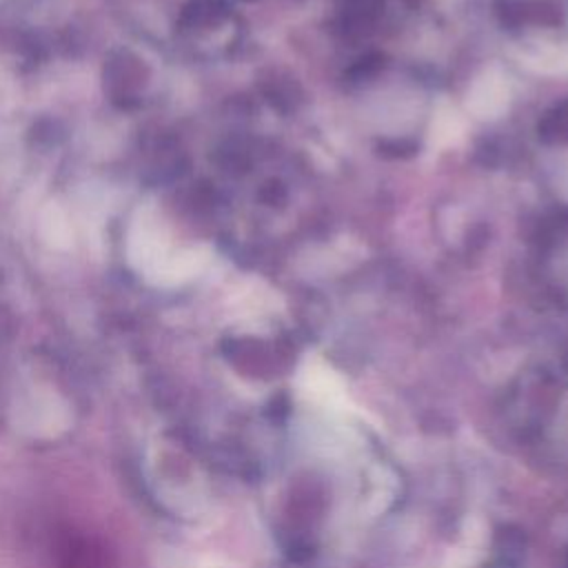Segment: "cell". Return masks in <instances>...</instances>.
<instances>
[{"label": "cell", "mask_w": 568, "mask_h": 568, "mask_svg": "<svg viewBox=\"0 0 568 568\" xmlns=\"http://www.w3.org/2000/svg\"><path fill=\"white\" fill-rule=\"evenodd\" d=\"M384 149V153H390V155H395V158H402V155H410V153H415V144L413 142H393L390 146L388 144H384L382 146Z\"/></svg>", "instance_id": "3"}, {"label": "cell", "mask_w": 568, "mask_h": 568, "mask_svg": "<svg viewBox=\"0 0 568 568\" xmlns=\"http://www.w3.org/2000/svg\"><path fill=\"white\" fill-rule=\"evenodd\" d=\"M384 0H344L342 27L348 36L366 33L379 18Z\"/></svg>", "instance_id": "1"}, {"label": "cell", "mask_w": 568, "mask_h": 568, "mask_svg": "<svg viewBox=\"0 0 568 568\" xmlns=\"http://www.w3.org/2000/svg\"><path fill=\"white\" fill-rule=\"evenodd\" d=\"M382 67H384V55H379V53H368V55H364L362 60H357V64L351 69V75L357 78V80L371 78V75H375Z\"/></svg>", "instance_id": "2"}]
</instances>
